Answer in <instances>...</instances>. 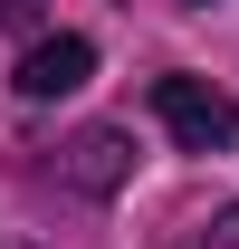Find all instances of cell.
Segmentation results:
<instances>
[{
	"instance_id": "cell-1",
	"label": "cell",
	"mask_w": 239,
	"mask_h": 249,
	"mask_svg": "<svg viewBox=\"0 0 239 249\" xmlns=\"http://www.w3.org/2000/svg\"><path fill=\"white\" fill-rule=\"evenodd\" d=\"M153 115L182 154H220L239 144V96H220L210 77H153Z\"/></svg>"
},
{
	"instance_id": "cell-2",
	"label": "cell",
	"mask_w": 239,
	"mask_h": 249,
	"mask_svg": "<svg viewBox=\"0 0 239 249\" xmlns=\"http://www.w3.org/2000/svg\"><path fill=\"white\" fill-rule=\"evenodd\" d=\"M86 77H96V38H77V29L29 38V58H19V96H29V106H58V96H77Z\"/></svg>"
},
{
	"instance_id": "cell-3",
	"label": "cell",
	"mask_w": 239,
	"mask_h": 249,
	"mask_svg": "<svg viewBox=\"0 0 239 249\" xmlns=\"http://www.w3.org/2000/svg\"><path fill=\"white\" fill-rule=\"evenodd\" d=\"M115 173H124V134H86V144H77V182H86V192H105Z\"/></svg>"
},
{
	"instance_id": "cell-4",
	"label": "cell",
	"mask_w": 239,
	"mask_h": 249,
	"mask_svg": "<svg viewBox=\"0 0 239 249\" xmlns=\"http://www.w3.org/2000/svg\"><path fill=\"white\" fill-rule=\"evenodd\" d=\"M0 29H38V0H0Z\"/></svg>"
},
{
	"instance_id": "cell-5",
	"label": "cell",
	"mask_w": 239,
	"mask_h": 249,
	"mask_svg": "<svg viewBox=\"0 0 239 249\" xmlns=\"http://www.w3.org/2000/svg\"><path fill=\"white\" fill-rule=\"evenodd\" d=\"M201 10H210V0H201Z\"/></svg>"
}]
</instances>
